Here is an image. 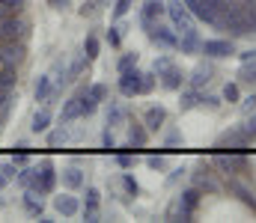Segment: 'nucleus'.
<instances>
[{"instance_id": "obj_41", "label": "nucleus", "mask_w": 256, "mask_h": 223, "mask_svg": "<svg viewBox=\"0 0 256 223\" xmlns=\"http://www.w3.org/2000/svg\"><path fill=\"white\" fill-rule=\"evenodd\" d=\"M96 110H98V101H96V98H90V95H84V98H80V113H84V119H86V116H92Z\"/></svg>"}, {"instance_id": "obj_60", "label": "nucleus", "mask_w": 256, "mask_h": 223, "mask_svg": "<svg viewBox=\"0 0 256 223\" xmlns=\"http://www.w3.org/2000/svg\"><path fill=\"white\" fill-rule=\"evenodd\" d=\"M98 3H110V0H98Z\"/></svg>"}, {"instance_id": "obj_33", "label": "nucleus", "mask_w": 256, "mask_h": 223, "mask_svg": "<svg viewBox=\"0 0 256 223\" xmlns=\"http://www.w3.org/2000/svg\"><path fill=\"white\" fill-rule=\"evenodd\" d=\"M80 191H84V206H98V200H102L98 188H92V185H84Z\"/></svg>"}, {"instance_id": "obj_58", "label": "nucleus", "mask_w": 256, "mask_h": 223, "mask_svg": "<svg viewBox=\"0 0 256 223\" xmlns=\"http://www.w3.org/2000/svg\"><path fill=\"white\" fill-rule=\"evenodd\" d=\"M250 60H256V48H250V51L242 54V63H250Z\"/></svg>"}, {"instance_id": "obj_9", "label": "nucleus", "mask_w": 256, "mask_h": 223, "mask_svg": "<svg viewBox=\"0 0 256 223\" xmlns=\"http://www.w3.org/2000/svg\"><path fill=\"white\" fill-rule=\"evenodd\" d=\"M54 212L60 215V218H74V215H80V200L78 197H72V194H60V197H54Z\"/></svg>"}, {"instance_id": "obj_11", "label": "nucleus", "mask_w": 256, "mask_h": 223, "mask_svg": "<svg viewBox=\"0 0 256 223\" xmlns=\"http://www.w3.org/2000/svg\"><path fill=\"white\" fill-rule=\"evenodd\" d=\"M188 9H191L194 18H200V21H206V24H214V18H218V9L212 6V3H206V0H182Z\"/></svg>"}, {"instance_id": "obj_46", "label": "nucleus", "mask_w": 256, "mask_h": 223, "mask_svg": "<svg viewBox=\"0 0 256 223\" xmlns=\"http://www.w3.org/2000/svg\"><path fill=\"white\" fill-rule=\"evenodd\" d=\"M122 188H126V194L128 197H137V194H140V185H137V179H134V176H122Z\"/></svg>"}, {"instance_id": "obj_29", "label": "nucleus", "mask_w": 256, "mask_h": 223, "mask_svg": "<svg viewBox=\"0 0 256 223\" xmlns=\"http://www.w3.org/2000/svg\"><path fill=\"white\" fill-rule=\"evenodd\" d=\"M212 80V66H196L194 69V74H191V86L194 89H200L202 83H208Z\"/></svg>"}, {"instance_id": "obj_56", "label": "nucleus", "mask_w": 256, "mask_h": 223, "mask_svg": "<svg viewBox=\"0 0 256 223\" xmlns=\"http://www.w3.org/2000/svg\"><path fill=\"white\" fill-rule=\"evenodd\" d=\"M254 110H256V95H248L242 101V113H254Z\"/></svg>"}, {"instance_id": "obj_53", "label": "nucleus", "mask_w": 256, "mask_h": 223, "mask_svg": "<svg viewBox=\"0 0 256 223\" xmlns=\"http://www.w3.org/2000/svg\"><path fill=\"white\" fill-rule=\"evenodd\" d=\"M128 9H131V0H116V3H114V18L128 15Z\"/></svg>"}, {"instance_id": "obj_17", "label": "nucleus", "mask_w": 256, "mask_h": 223, "mask_svg": "<svg viewBox=\"0 0 256 223\" xmlns=\"http://www.w3.org/2000/svg\"><path fill=\"white\" fill-rule=\"evenodd\" d=\"M51 89H54V77L51 74H39L36 77V83H33V98L36 101H48V95H51Z\"/></svg>"}, {"instance_id": "obj_2", "label": "nucleus", "mask_w": 256, "mask_h": 223, "mask_svg": "<svg viewBox=\"0 0 256 223\" xmlns=\"http://www.w3.org/2000/svg\"><path fill=\"white\" fill-rule=\"evenodd\" d=\"M27 36H30V21L21 12H12V15H3L0 18V39L27 42Z\"/></svg>"}, {"instance_id": "obj_51", "label": "nucleus", "mask_w": 256, "mask_h": 223, "mask_svg": "<svg viewBox=\"0 0 256 223\" xmlns=\"http://www.w3.org/2000/svg\"><path fill=\"white\" fill-rule=\"evenodd\" d=\"M164 143H167V149L179 146V143H182V131H179V128H170V131L164 134Z\"/></svg>"}, {"instance_id": "obj_24", "label": "nucleus", "mask_w": 256, "mask_h": 223, "mask_svg": "<svg viewBox=\"0 0 256 223\" xmlns=\"http://www.w3.org/2000/svg\"><path fill=\"white\" fill-rule=\"evenodd\" d=\"M33 173H36V164H24V167H18V173H15V185H18L21 191H24V188H30Z\"/></svg>"}, {"instance_id": "obj_23", "label": "nucleus", "mask_w": 256, "mask_h": 223, "mask_svg": "<svg viewBox=\"0 0 256 223\" xmlns=\"http://www.w3.org/2000/svg\"><path fill=\"white\" fill-rule=\"evenodd\" d=\"M164 12H167V3H161V0H146L143 9H140V18H152V21H158Z\"/></svg>"}, {"instance_id": "obj_48", "label": "nucleus", "mask_w": 256, "mask_h": 223, "mask_svg": "<svg viewBox=\"0 0 256 223\" xmlns=\"http://www.w3.org/2000/svg\"><path fill=\"white\" fill-rule=\"evenodd\" d=\"M214 167L224 173H232V155H214Z\"/></svg>"}, {"instance_id": "obj_5", "label": "nucleus", "mask_w": 256, "mask_h": 223, "mask_svg": "<svg viewBox=\"0 0 256 223\" xmlns=\"http://www.w3.org/2000/svg\"><path fill=\"white\" fill-rule=\"evenodd\" d=\"M86 89H90V86H78V89H74V95H68V98L63 101L60 122L68 125V122H74V119H84V113H80V98L86 95Z\"/></svg>"}, {"instance_id": "obj_14", "label": "nucleus", "mask_w": 256, "mask_h": 223, "mask_svg": "<svg viewBox=\"0 0 256 223\" xmlns=\"http://www.w3.org/2000/svg\"><path fill=\"white\" fill-rule=\"evenodd\" d=\"M158 77H161V86H164V89H170V92H179V89H182V83H185V72H182L179 66H170L167 72H161Z\"/></svg>"}, {"instance_id": "obj_10", "label": "nucleus", "mask_w": 256, "mask_h": 223, "mask_svg": "<svg viewBox=\"0 0 256 223\" xmlns=\"http://www.w3.org/2000/svg\"><path fill=\"white\" fill-rule=\"evenodd\" d=\"M155 45H161V48H176L179 45V36H176V30H170V27H164V24H155L149 33H146Z\"/></svg>"}, {"instance_id": "obj_30", "label": "nucleus", "mask_w": 256, "mask_h": 223, "mask_svg": "<svg viewBox=\"0 0 256 223\" xmlns=\"http://www.w3.org/2000/svg\"><path fill=\"white\" fill-rule=\"evenodd\" d=\"M238 80H242V83H256V60L242 63V69H238Z\"/></svg>"}, {"instance_id": "obj_19", "label": "nucleus", "mask_w": 256, "mask_h": 223, "mask_svg": "<svg viewBox=\"0 0 256 223\" xmlns=\"http://www.w3.org/2000/svg\"><path fill=\"white\" fill-rule=\"evenodd\" d=\"M63 185L68 191H80V188L86 185V176H84L78 167H66L63 170Z\"/></svg>"}, {"instance_id": "obj_21", "label": "nucleus", "mask_w": 256, "mask_h": 223, "mask_svg": "<svg viewBox=\"0 0 256 223\" xmlns=\"http://www.w3.org/2000/svg\"><path fill=\"white\" fill-rule=\"evenodd\" d=\"M68 140H72V131L66 122H60L57 128H48V146H66Z\"/></svg>"}, {"instance_id": "obj_34", "label": "nucleus", "mask_w": 256, "mask_h": 223, "mask_svg": "<svg viewBox=\"0 0 256 223\" xmlns=\"http://www.w3.org/2000/svg\"><path fill=\"white\" fill-rule=\"evenodd\" d=\"M167 221H191V215H188V212L179 206V200H176V203L167 209Z\"/></svg>"}, {"instance_id": "obj_40", "label": "nucleus", "mask_w": 256, "mask_h": 223, "mask_svg": "<svg viewBox=\"0 0 256 223\" xmlns=\"http://www.w3.org/2000/svg\"><path fill=\"white\" fill-rule=\"evenodd\" d=\"M86 95H90V98H96V101L102 104V101L108 98V86H104V83H92V86L86 89Z\"/></svg>"}, {"instance_id": "obj_45", "label": "nucleus", "mask_w": 256, "mask_h": 223, "mask_svg": "<svg viewBox=\"0 0 256 223\" xmlns=\"http://www.w3.org/2000/svg\"><path fill=\"white\" fill-rule=\"evenodd\" d=\"M9 107H12V89H3L0 86V116H6Z\"/></svg>"}, {"instance_id": "obj_61", "label": "nucleus", "mask_w": 256, "mask_h": 223, "mask_svg": "<svg viewBox=\"0 0 256 223\" xmlns=\"http://www.w3.org/2000/svg\"><path fill=\"white\" fill-rule=\"evenodd\" d=\"M0 18H3V9H0Z\"/></svg>"}, {"instance_id": "obj_55", "label": "nucleus", "mask_w": 256, "mask_h": 223, "mask_svg": "<svg viewBox=\"0 0 256 223\" xmlns=\"http://www.w3.org/2000/svg\"><path fill=\"white\" fill-rule=\"evenodd\" d=\"M9 161H12L15 167H24V164H30V155L21 149V152H12V158H9Z\"/></svg>"}, {"instance_id": "obj_36", "label": "nucleus", "mask_w": 256, "mask_h": 223, "mask_svg": "<svg viewBox=\"0 0 256 223\" xmlns=\"http://www.w3.org/2000/svg\"><path fill=\"white\" fill-rule=\"evenodd\" d=\"M137 57H140L137 51H128V54H122V57L116 60V69H120V72H126V69H131V66H137Z\"/></svg>"}, {"instance_id": "obj_1", "label": "nucleus", "mask_w": 256, "mask_h": 223, "mask_svg": "<svg viewBox=\"0 0 256 223\" xmlns=\"http://www.w3.org/2000/svg\"><path fill=\"white\" fill-rule=\"evenodd\" d=\"M54 188H57V170H54V161H51V158H42V161L36 164V173H33L30 191L48 197V194H54Z\"/></svg>"}, {"instance_id": "obj_47", "label": "nucleus", "mask_w": 256, "mask_h": 223, "mask_svg": "<svg viewBox=\"0 0 256 223\" xmlns=\"http://www.w3.org/2000/svg\"><path fill=\"white\" fill-rule=\"evenodd\" d=\"M220 98H224V101H230V104L242 101V98H238V86H236V83H226V86H224V95H220Z\"/></svg>"}, {"instance_id": "obj_35", "label": "nucleus", "mask_w": 256, "mask_h": 223, "mask_svg": "<svg viewBox=\"0 0 256 223\" xmlns=\"http://www.w3.org/2000/svg\"><path fill=\"white\" fill-rule=\"evenodd\" d=\"M24 6H27V0H0V9H3V15L24 12Z\"/></svg>"}, {"instance_id": "obj_22", "label": "nucleus", "mask_w": 256, "mask_h": 223, "mask_svg": "<svg viewBox=\"0 0 256 223\" xmlns=\"http://www.w3.org/2000/svg\"><path fill=\"white\" fill-rule=\"evenodd\" d=\"M104 122H108V128H120V125H126V110H122L116 101H110V107H108V113H104Z\"/></svg>"}, {"instance_id": "obj_50", "label": "nucleus", "mask_w": 256, "mask_h": 223, "mask_svg": "<svg viewBox=\"0 0 256 223\" xmlns=\"http://www.w3.org/2000/svg\"><path fill=\"white\" fill-rule=\"evenodd\" d=\"M220 101H224V98H218V95H206V92H200V104H202V107L218 110V107H220Z\"/></svg>"}, {"instance_id": "obj_4", "label": "nucleus", "mask_w": 256, "mask_h": 223, "mask_svg": "<svg viewBox=\"0 0 256 223\" xmlns=\"http://www.w3.org/2000/svg\"><path fill=\"white\" fill-rule=\"evenodd\" d=\"M24 60H27V42L0 39V66H15V69H21Z\"/></svg>"}, {"instance_id": "obj_54", "label": "nucleus", "mask_w": 256, "mask_h": 223, "mask_svg": "<svg viewBox=\"0 0 256 223\" xmlns=\"http://www.w3.org/2000/svg\"><path fill=\"white\" fill-rule=\"evenodd\" d=\"M51 9H57V12H66V9H72L74 6V0H45Z\"/></svg>"}, {"instance_id": "obj_26", "label": "nucleus", "mask_w": 256, "mask_h": 223, "mask_svg": "<svg viewBox=\"0 0 256 223\" xmlns=\"http://www.w3.org/2000/svg\"><path fill=\"white\" fill-rule=\"evenodd\" d=\"M230 191H232V194H236V197H238V200L248 206V209H254V215H256V200L250 197V191H248L244 185H238V182H230Z\"/></svg>"}, {"instance_id": "obj_15", "label": "nucleus", "mask_w": 256, "mask_h": 223, "mask_svg": "<svg viewBox=\"0 0 256 223\" xmlns=\"http://www.w3.org/2000/svg\"><path fill=\"white\" fill-rule=\"evenodd\" d=\"M51 128V110H48V104H42L36 113H33V119H30V131L33 134H45Z\"/></svg>"}, {"instance_id": "obj_7", "label": "nucleus", "mask_w": 256, "mask_h": 223, "mask_svg": "<svg viewBox=\"0 0 256 223\" xmlns=\"http://www.w3.org/2000/svg\"><path fill=\"white\" fill-rule=\"evenodd\" d=\"M140 69L137 66H131L126 72H120V92L126 95V98H134V95H140Z\"/></svg>"}, {"instance_id": "obj_43", "label": "nucleus", "mask_w": 256, "mask_h": 223, "mask_svg": "<svg viewBox=\"0 0 256 223\" xmlns=\"http://www.w3.org/2000/svg\"><path fill=\"white\" fill-rule=\"evenodd\" d=\"M170 66H176V63H173V60H170L167 54H161V57H155V63H152V72L161 74V72H167Z\"/></svg>"}, {"instance_id": "obj_13", "label": "nucleus", "mask_w": 256, "mask_h": 223, "mask_svg": "<svg viewBox=\"0 0 256 223\" xmlns=\"http://www.w3.org/2000/svg\"><path fill=\"white\" fill-rule=\"evenodd\" d=\"M250 140H254V137H250L244 128H230V131H224V134L218 137L220 146H238V149H244Z\"/></svg>"}, {"instance_id": "obj_8", "label": "nucleus", "mask_w": 256, "mask_h": 223, "mask_svg": "<svg viewBox=\"0 0 256 223\" xmlns=\"http://www.w3.org/2000/svg\"><path fill=\"white\" fill-rule=\"evenodd\" d=\"M21 206H24V212H27L30 218H36V221L45 215V197L36 194V191H30V188H24V194H21Z\"/></svg>"}, {"instance_id": "obj_32", "label": "nucleus", "mask_w": 256, "mask_h": 223, "mask_svg": "<svg viewBox=\"0 0 256 223\" xmlns=\"http://www.w3.org/2000/svg\"><path fill=\"white\" fill-rule=\"evenodd\" d=\"M155 80H158L155 72H143L140 74V95H149V92L155 89Z\"/></svg>"}, {"instance_id": "obj_52", "label": "nucleus", "mask_w": 256, "mask_h": 223, "mask_svg": "<svg viewBox=\"0 0 256 223\" xmlns=\"http://www.w3.org/2000/svg\"><path fill=\"white\" fill-rule=\"evenodd\" d=\"M102 146L108 149V152H114V149H116V140H114V128H104V131H102Z\"/></svg>"}, {"instance_id": "obj_12", "label": "nucleus", "mask_w": 256, "mask_h": 223, "mask_svg": "<svg viewBox=\"0 0 256 223\" xmlns=\"http://www.w3.org/2000/svg\"><path fill=\"white\" fill-rule=\"evenodd\" d=\"M164 122H167V110H164L161 104L146 107V113H143V125H146V131H149V134H152V131H158Z\"/></svg>"}, {"instance_id": "obj_3", "label": "nucleus", "mask_w": 256, "mask_h": 223, "mask_svg": "<svg viewBox=\"0 0 256 223\" xmlns=\"http://www.w3.org/2000/svg\"><path fill=\"white\" fill-rule=\"evenodd\" d=\"M167 15H170V21H173V30H176V33H191V30H196L191 9H188L182 0H170V3H167Z\"/></svg>"}, {"instance_id": "obj_59", "label": "nucleus", "mask_w": 256, "mask_h": 223, "mask_svg": "<svg viewBox=\"0 0 256 223\" xmlns=\"http://www.w3.org/2000/svg\"><path fill=\"white\" fill-rule=\"evenodd\" d=\"M3 206H6V200H3V191H0V209H3Z\"/></svg>"}, {"instance_id": "obj_20", "label": "nucleus", "mask_w": 256, "mask_h": 223, "mask_svg": "<svg viewBox=\"0 0 256 223\" xmlns=\"http://www.w3.org/2000/svg\"><path fill=\"white\" fill-rule=\"evenodd\" d=\"M200 45H202L200 33L191 30V33H182V36H179V45H176V48H179L182 54H196V51H200Z\"/></svg>"}, {"instance_id": "obj_38", "label": "nucleus", "mask_w": 256, "mask_h": 223, "mask_svg": "<svg viewBox=\"0 0 256 223\" xmlns=\"http://www.w3.org/2000/svg\"><path fill=\"white\" fill-rule=\"evenodd\" d=\"M104 42H108L110 48H120V45H122V30H120V27H108Z\"/></svg>"}, {"instance_id": "obj_31", "label": "nucleus", "mask_w": 256, "mask_h": 223, "mask_svg": "<svg viewBox=\"0 0 256 223\" xmlns=\"http://www.w3.org/2000/svg\"><path fill=\"white\" fill-rule=\"evenodd\" d=\"M98 48H102V45H98V39L90 33V36L84 39V57H86V60H96V57H98Z\"/></svg>"}, {"instance_id": "obj_6", "label": "nucleus", "mask_w": 256, "mask_h": 223, "mask_svg": "<svg viewBox=\"0 0 256 223\" xmlns=\"http://www.w3.org/2000/svg\"><path fill=\"white\" fill-rule=\"evenodd\" d=\"M200 54H206V57H212V60H220V57L236 54V45H232V39H206V42L200 45Z\"/></svg>"}, {"instance_id": "obj_39", "label": "nucleus", "mask_w": 256, "mask_h": 223, "mask_svg": "<svg viewBox=\"0 0 256 223\" xmlns=\"http://www.w3.org/2000/svg\"><path fill=\"white\" fill-rule=\"evenodd\" d=\"M80 218L86 223H98L102 221V212H98V206H84V209H80Z\"/></svg>"}, {"instance_id": "obj_49", "label": "nucleus", "mask_w": 256, "mask_h": 223, "mask_svg": "<svg viewBox=\"0 0 256 223\" xmlns=\"http://www.w3.org/2000/svg\"><path fill=\"white\" fill-rule=\"evenodd\" d=\"M114 161H116V167H120V170H131V167H134V158L126 155V152H116V155H114Z\"/></svg>"}, {"instance_id": "obj_37", "label": "nucleus", "mask_w": 256, "mask_h": 223, "mask_svg": "<svg viewBox=\"0 0 256 223\" xmlns=\"http://www.w3.org/2000/svg\"><path fill=\"white\" fill-rule=\"evenodd\" d=\"M96 12H98V0H84V3L78 6V15H80V18H92Z\"/></svg>"}, {"instance_id": "obj_42", "label": "nucleus", "mask_w": 256, "mask_h": 223, "mask_svg": "<svg viewBox=\"0 0 256 223\" xmlns=\"http://www.w3.org/2000/svg\"><path fill=\"white\" fill-rule=\"evenodd\" d=\"M146 167H149V170H155V173H161V170L167 167V158H164V152H161V155H149V158H146Z\"/></svg>"}, {"instance_id": "obj_16", "label": "nucleus", "mask_w": 256, "mask_h": 223, "mask_svg": "<svg viewBox=\"0 0 256 223\" xmlns=\"http://www.w3.org/2000/svg\"><path fill=\"white\" fill-rule=\"evenodd\" d=\"M146 143H149V131H146V125H140V122H128V146L143 149Z\"/></svg>"}, {"instance_id": "obj_18", "label": "nucleus", "mask_w": 256, "mask_h": 223, "mask_svg": "<svg viewBox=\"0 0 256 223\" xmlns=\"http://www.w3.org/2000/svg\"><path fill=\"white\" fill-rule=\"evenodd\" d=\"M176 200H179V206H182V209L194 218V212H196V206H200V188L194 185V188H188V191H182Z\"/></svg>"}, {"instance_id": "obj_44", "label": "nucleus", "mask_w": 256, "mask_h": 223, "mask_svg": "<svg viewBox=\"0 0 256 223\" xmlns=\"http://www.w3.org/2000/svg\"><path fill=\"white\" fill-rule=\"evenodd\" d=\"M194 185H196L200 191H218V185H214L208 176H202V173H196V176H194Z\"/></svg>"}, {"instance_id": "obj_25", "label": "nucleus", "mask_w": 256, "mask_h": 223, "mask_svg": "<svg viewBox=\"0 0 256 223\" xmlns=\"http://www.w3.org/2000/svg\"><path fill=\"white\" fill-rule=\"evenodd\" d=\"M15 173H18V167H15L12 161H3V164H0V191H6V188L15 182Z\"/></svg>"}, {"instance_id": "obj_28", "label": "nucleus", "mask_w": 256, "mask_h": 223, "mask_svg": "<svg viewBox=\"0 0 256 223\" xmlns=\"http://www.w3.org/2000/svg\"><path fill=\"white\" fill-rule=\"evenodd\" d=\"M196 104H200V92H196V89H182V95H179V107H182V110H194V107H196Z\"/></svg>"}, {"instance_id": "obj_57", "label": "nucleus", "mask_w": 256, "mask_h": 223, "mask_svg": "<svg viewBox=\"0 0 256 223\" xmlns=\"http://www.w3.org/2000/svg\"><path fill=\"white\" fill-rule=\"evenodd\" d=\"M242 128H244V131H248L250 137H256V113L250 116V119H248V122H244V125H242Z\"/></svg>"}, {"instance_id": "obj_27", "label": "nucleus", "mask_w": 256, "mask_h": 223, "mask_svg": "<svg viewBox=\"0 0 256 223\" xmlns=\"http://www.w3.org/2000/svg\"><path fill=\"white\" fill-rule=\"evenodd\" d=\"M0 86L3 89H15L18 86V69L15 66H3L0 69Z\"/></svg>"}]
</instances>
